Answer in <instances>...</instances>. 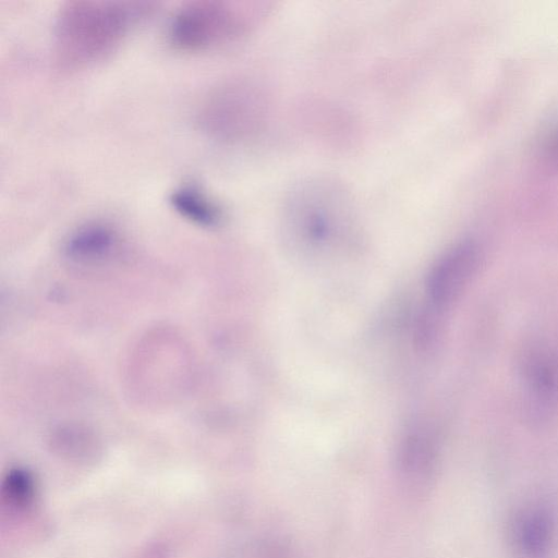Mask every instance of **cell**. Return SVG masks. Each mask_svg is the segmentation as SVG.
<instances>
[{"mask_svg": "<svg viewBox=\"0 0 558 558\" xmlns=\"http://www.w3.org/2000/svg\"><path fill=\"white\" fill-rule=\"evenodd\" d=\"M260 99L252 86L230 81L204 95L196 110L199 128L209 136L236 142L251 136L260 123Z\"/></svg>", "mask_w": 558, "mask_h": 558, "instance_id": "obj_4", "label": "cell"}, {"mask_svg": "<svg viewBox=\"0 0 558 558\" xmlns=\"http://www.w3.org/2000/svg\"><path fill=\"white\" fill-rule=\"evenodd\" d=\"M478 263L480 248L471 240L457 243L435 263L428 275L427 293L436 310L446 308L459 298Z\"/></svg>", "mask_w": 558, "mask_h": 558, "instance_id": "obj_5", "label": "cell"}, {"mask_svg": "<svg viewBox=\"0 0 558 558\" xmlns=\"http://www.w3.org/2000/svg\"><path fill=\"white\" fill-rule=\"evenodd\" d=\"M169 202L182 217L198 226L213 227L222 218L219 204L196 184L179 185L170 193Z\"/></svg>", "mask_w": 558, "mask_h": 558, "instance_id": "obj_9", "label": "cell"}, {"mask_svg": "<svg viewBox=\"0 0 558 558\" xmlns=\"http://www.w3.org/2000/svg\"><path fill=\"white\" fill-rule=\"evenodd\" d=\"M118 243V233L112 227L104 222H88L69 236L65 251L75 259L96 260L111 254Z\"/></svg>", "mask_w": 558, "mask_h": 558, "instance_id": "obj_8", "label": "cell"}, {"mask_svg": "<svg viewBox=\"0 0 558 558\" xmlns=\"http://www.w3.org/2000/svg\"><path fill=\"white\" fill-rule=\"evenodd\" d=\"M511 532L520 558H546L554 541V515L546 506L532 505L515 515Z\"/></svg>", "mask_w": 558, "mask_h": 558, "instance_id": "obj_7", "label": "cell"}, {"mask_svg": "<svg viewBox=\"0 0 558 558\" xmlns=\"http://www.w3.org/2000/svg\"><path fill=\"white\" fill-rule=\"evenodd\" d=\"M146 11L143 5L117 1L64 2L53 28L57 62L64 69H76L105 58Z\"/></svg>", "mask_w": 558, "mask_h": 558, "instance_id": "obj_1", "label": "cell"}, {"mask_svg": "<svg viewBox=\"0 0 558 558\" xmlns=\"http://www.w3.org/2000/svg\"><path fill=\"white\" fill-rule=\"evenodd\" d=\"M253 11L222 0H191L179 7L168 24L170 44L183 51H202L243 35Z\"/></svg>", "mask_w": 558, "mask_h": 558, "instance_id": "obj_3", "label": "cell"}, {"mask_svg": "<svg viewBox=\"0 0 558 558\" xmlns=\"http://www.w3.org/2000/svg\"><path fill=\"white\" fill-rule=\"evenodd\" d=\"M347 192L326 180L300 184L286 202L284 220L292 234L308 245H320L347 232L353 208Z\"/></svg>", "mask_w": 558, "mask_h": 558, "instance_id": "obj_2", "label": "cell"}, {"mask_svg": "<svg viewBox=\"0 0 558 558\" xmlns=\"http://www.w3.org/2000/svg\"><path fill=\"white\" fill-rule=\"evenodd\" d=\"M437 457L436 439L427 429L414 427L404 434L397 451V472L409 495L418 497L429 488Z\"/></svg>", "mask_w": 558, "mask_h": 558, "instance_id": "obj_6", "label": "cell"}, {"mask_svg": "<svg viewBox=\"0 0 558 558\" xmlns=\"http://www.w3.org/2000/svg\"><path fill=\"white\" fill-rule=\"evenodd\" d=\"M530 397L539 407H550L558 396V363L547 353L532 352L524 364Z\"/></svg>", "mask_w": 558, "mask_h": 558, "instance_id": "obj_10", "label": "cell"}, {"mask_svg": "<svg viewBox=\"0 0 558 558\" xmlns=\"http://www.w3.org/2000/svg\"><path fill=\"white\" fill-rule=\"evenodd\" d=\"M544 148L546 157L558 163V130L546 140Z\"/></svg>", "mask_w": 558, "mask_h": 558, "instance_id": "obj_11", "label": "cell"}]
</instances>
